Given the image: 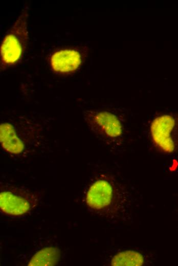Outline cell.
Listing matches in <instances>:
<instances>
[{"instance_id":"5","label":"cell","mask_w":178,"mask_h":266,"mask_svg":"<svg viewBox=\"0 0 178 266\" xmlns=\"http://www.w3.org/2000/svg\"><path fill=\"white\" fill-rule=\"evenodd\" d=\"M37 201L35 194L25 187L11 184L1 186L0 208L6 214L24 215L35 207Z\"/></svg>"},{"instance_id":"8","label":"cell","mask_w":178,"mask_h":266,"mask_svg":"<svg viewBox=\"0 0 178 266\" xmlns=\"http://www.w3.org/2000/svg\"><path fill=\"white\" fill-rule=\"evenodd\" d=\"M143 252L127 250L118 252L110 261L111 265H145L149 264L150 259Z\"/></svg>"},{"instance_id":"6","label":"cell","mask_w":178,"mask_h":266,"mask_svg":"<svg viewBox=\"0 0 178 266\" xmlns=\"http://www.w3.org/2000/svg\"><path fill=\"white\" fill-rule=\"evenodd\" d=\"M28 127L23 130V127L16 123L2 122L0 139L3 149L10 153L17 154L26 149L29 141H36L31 138L33 139L34 135L37 133H33L34 131L31 132V128L27 129Z\"/></svg>"},{"instance_id":"7","label":"cell","mask_w":178,"mask_h":266,"mask_svg":"<svg viewBox=\"0 0 178 266\" xmlns=\"http://www.w3.org/2000/svg\"><path fill=\"white\" fill-rule=\"evenodd\" d=\"M82 60L81 52L74 48L60 49L54 52L49 59L52 70L62 75L75 72L81 65Z\"/></svg>"},{"instance_id":"2","label":"cell","mask_w":178,"mask_h":266,"mask_svg":"<svg viewBox=\"0 0 178 266\" xmlns=\"http://www.w3.org/2000/svg\"><path fill=\"white\" fill-rule=\"evenodd\" d=\"M119 110L109 108H86L84 119L89 128L101 141L116 148L121 146L126 134V119Z\"/></svg>"},{"instance_id":"1","label":"cell","mask_w":178,"mask_h":266,"mask_svg":"<svg viewBox=\"0 0 178 266\" xmlns=\"http://www.w3.org/2000/svg\"><path fill=\"white\" fill-rule=\"evenodd\" d=\"M88 208L112 220L132 218L134 198L128 190L109 174L99 173L93 178L85 193Z\"/></svg>"},{"instance_id":"3","label":"cell","mask_w":178,"mask_h":266,"mask_svg":"<svg viewBox=\"0 0 178 266\" xmlns=\"http://www.w3.org/2000/svg\"><path fill=\"white\" fill-rule=\"evenodd\" d=\"M28 8H24L8 30L1 45V69L16 64L21 58L28 41Z\"/></svg>"},{"instance_id":"4","label":"cell","mask_w":178,"mask_h":266,"mask_svg":"<svg viewBox=\"0 0 178 266\" xmlns=\"http://www.w3.org/2000/svg\"><path fill=\"white\" fill-rule=\"evenodd\" d=\"M150 139L157 149L171 153L178 149V115L155 117L150 125Z\"/></svg>"},{"instance_id":"9","label":"cell","mask_w":178,"mask_h":266,"mask_svg":"<svg viewBox=\"0 0 178 266\" xmlns=\"http://www.w3.org/2000/svg\"><path fill=\"white\" fill-rule=\"evenodd\" d=\"M60 252L56 247H46L37 252L31 258L28 265H54L60 258Z\"/></svg>"}]
</instances>
